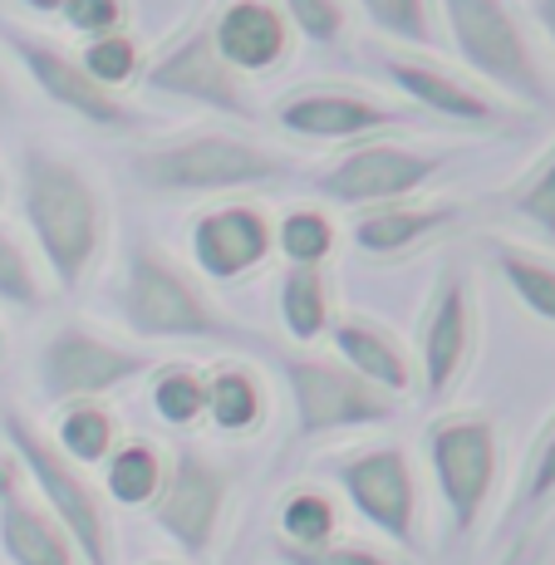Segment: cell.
Segmentation results:
<instances>
[{"label": "cell", "mask_w": 555, "mask_h": 565, "mask_svg": "<svg viewBox=\"0 0 555 565\" xmlns=\"http://www.w3.org/2000/svg\"><path fill=\"white\" fill-rule=\"evenodd\" d=\"M20 472V467H15V458H0V487H6L10 482V477H15Z\"/></svg>", "instance_id": "60d3db41"}, {"label": "cell", "mask_w": 555, "mask_h": 565, "mask_svg": "<svg viewBox=\"0 0 555 565\" xmlns=\"http://www.w3.org/2000/svg\"><path fill=\"white\" fill-rule=\"evenodd\" d=\"M0 306L25 310V315H35L45 306V286L35 276V260L25 256V246L6 226H0Z\"/></svg>", "instance_id": "4dcf8cb0"}, {"label": "cell", "mask_w": 555, "mask_h": 565, "mask_svg": "<svg viewBox=\"0 0 555 565\" xmlns=\"http://www.w3.org/2000/svg\"><path fill=\"white\" fill-rule=\"evenodd\" d=\"M206 30H212L216 54L236 74L270 70L276 60H286V45H290V20L270 0H226Z\"/></svg>", "instance_id": "ac0fdd59"}, {"label": "cell", "mask_w": 555, "mask_h": 565, "mask_svg": "<svg viewBox=\"0 0 555 565\" xmlns=\"http://www.w3.org/2000/svg\"><path fill=\"white\" fill-rule=\"evenodd\" d=\"M555 497V418L551 428L541 433L536 452H531V467H526V482H521V507H541Z\"/></svg>", "instance_id": "d590c367"}, {"label": "cell", "mask_w": 555, "mask_h": 565, "mask_svg": "<svg viewBox=\"0 0 555 565\" xmlns=\"http://www.w3.org/2000/svg\"><path fill=\"white\" fill-rule=\"evenodd\" d=\"M79 64L99 89H114V84H128L138 74V45L124 35V30H114V35L89 40V50H84Z\"/></svg>", "instance_id": "1f68e13d"}, {"label": "cell", "mask_w": 555, "mask_h": 565, "mask_svg": "<svg viewBox=\"0 0 555 565\" xmlns=\"http://www.w3.org/2000/svg\"><path fill=\"white\" fill-rule=\"evenodd\" d=\"M118 315L138 340H246L242 324H232L206 300V290L172 256L138 242L128 252L124 286H118Z\"/></svg>", "instance_id": "7a4b0ae2"}, {"label": "cell", "mask_w": 555, "mask_h": 565, "mask_svg": "<svg viewBox=\"0 0 555 565\" xmlns=\"http://www.w3.org/2000/svg\"><path fill=\"white\" fill-rule=\"evenodd\" d=\"M226 492H232V477H226L222 462H212L198 448H178L168 462V477H162L158 502H152V521L188 556L202 561L216 546V531H222Z\"/></svg>", "instance_id": "30bf717a"}, {"label": "cell", "mask_w": 555, "mask_h": 565, "mask_svg": "<svg viewBox=\"0 0 555 565\" xmlns=\"http://www.w3.org/2000/svg\"><path fill=\"white\" fill-rule=\"evenodd\" d=\"M162 477H168V462H162V452L143 438L118 443L104 458V492L114 497L118 507H152L162 492Z\"/></svg>", "instance_id": "603a6c76"}, {"label": "cell", "mask_w": 555, "mask_h": 565, "mask_svg": "<svg viewBox=\"0 0 555 565\" xmlns=\"http://www.w3.org/2000/svg\"><path fill=\"white\" fill-rule=\"evenodd\" d=\"M276 242L290 266H324V256L334 252V222L320 206H296V212L280 216Z\"/></svg>", "instance_id": "f1b7e54d"}, {"label": "cell", "mask_w": 555, "mask_h": 565, "mask_svg": "<svg viewBox=\"0 0 555 565\" xmlns=\"http://www.w3.org/2000/svg\"><path fill=\"white\" fill-rule=\"evenodd\" d=\"M60 15L70 20L79 35H94V40L124 30V6H118V0H64Z\"/></svg>", "instance_id": "8d00e7d4"}, {"label": "cell", "mask_w": 555, "mask_h": 565, "mask_svg": "<svg viewBox=\"0 0 555 565\" xmlns=\"http://www.w3.org/2000/svg\"><path fill=\"white\" fill-rule=\"evenodd\" d=\"M54 448L64 452L74 467H94L118 448L114 438V413L104 404H64L54 413Z\"/></svg>", "instance_id": "cb8c5ba5"}, {"label": "cell", "mask_w": 555, "mask_h": 565, "mask_svg": "<svg viewBox=\"0 0 555 565\" xmlns=\"http://www.w3.org/2000/svg\"><path fill=\"white\" fill-rule=\"evenodd\" d=\"M442 172V153H418V148L398 143H369L344 153L334 168H324L314 178V188L330 202L344 206H394L413 198L418 188H428Z\"/></svg>", "instance_id": "8fae6325"}, {"label": "cell", "mask_w": 555, "mask_h": 565, "mask_svg": "<svg viewBox=\"0 0 555 565\" xmlns=\"http://www.w3.org/2000/svg\"><path fill=\"white\" fill-rule=\"evenodd\" d=\"M152 408L172 428H192L206 413V374L192 364H162L152 374Z\"/></svg>", "instance_id": "83f0119b"}, {"label": "cell", "mask_w": 555, "mask_h": 565, "mask_svg": "<svg viewBox=\"0 0 555 565\" xmlns=\"http://www.w3.org/2000/svg\"><path fill=\"white\" fill-rule=\"evenodd\" d=\"M374 70L384 74V79L394 84L398 94H408L413 104L433 108L438 118H452V124L487 128V124H502V118H506L492 99H482L477 89L457 84L438 60H413V54H398V50H378L374 54Z\"/></svg>", "instance_id": "e0dca14e"}, {"label": "cell", "mask_w": 555, "mask_h": 565, "mask_svg": "<svg viewBox=\"0 0 555 565\" xmlns=\"http://www.w3.org/2000/svg\"><path fill=\"white\" fill-rule=\"evenodd\" d=\"M330 340H334L340 364L354 369L359 379H369L374 388H384V394H394V398H404L413 388V360L404 354L398 334H388L378 320H369V315H344V320L330 324Z\"/></svg>", "instance_id": "ffe728a7"}, {"label": "cell", "mask_w": 555, "mask_h": 565, "mask_svg": "<svg viewBox=\"0 0 555 565\" xmlns=\"http://www.w3.org/2000/svg\"><path fill=\"white\" fill-rule=\"evenodd\" d=\"M20 206H25L30 236H35L60 290H79L104 246V202L94 192L89 172L40 143L25 148V162H20Z\"/></svg>", "instance_id": "6da1fadb"}, {"label": "cell", "mask_w": 555, "mask_h": 565, "mask_svg": "<svg viewBox=\"0 0 555 565\" xmlns=\"http://www.w3.org/2000/svg\"><path fill=\"white\" fill-rule=\"evenodd\" d=\"M138 188L172 192V198H198V192H242L266 188L296 172V162L232 134H192L178 143H158L128 158Z\"/></svg>", "instance_id": "3957f363"}, {"label": "cell", "mask_w": 555, "mask_h": 565, "mask_svg": "<svg viewBox=\"0 0 555 565\" xmlns=\"http://www.w3.org/2000/svg\"><path fill=\"white\" fill-rule=\"evenodd\" d=\"M143 369H152L148 354L124 350V344L104 340V334L84 330V324H60L40 344L35 384L45 404L64 408V404H94V398L114 394V388H124Z\"/></svg>", "instance_id": "52a82bcc"}, {"label": "cell", "mask_w": 555, "mask_h": 565, "mask_svg": "<svg viewBox=\"0 0 555 565\" xmlns=\"http://www.w3.org/2000/svg\"><path fill=\"white\" fill-rule=\"evenodd\" d=\"M428 467L442 507L452 516V531L467 536L497 487V467H502L492 418L487 413H448V418H438L428 428Z\"/></svg>", "instance_id": "8992f818"}, {"label": "cell", "mask_w": 555, "mask_h": 565, "mask_svg": "<svg viewBox=\"0 0 555 565\" xmlns=\"http://www.w3.org/2000/svg\"><path fill=\"white\" fill-rule=\"evenodd\" d=\"M15 108V89H10V79H6V70H0V118Z\"/></svg>", "instance_id": "74e56055"}, {"label": "cell", "mask_w": 555, "mask_h": 565, "mask_svg": "<svg viewBox=\"0 0 555 565\" xmlns=\"http://www.w3.org/2000/svg\"><path fill=\"white\" fill-rule=\"evenodd\" d=\"M536 15H541V25H546L551 40H555V0H536Z\"/></svg>", "instance_id": "f35d334b"}, {"label": "cell", "mask_w": 555, "mask_h": 565, "mask_svg": "<svg viewBox=\"0 0 555 565\" xmlns=\"http://www.w3.org/2000/svg\"><path fill=\"white\" fill-rule=\"evenodd\" d=\"M334 536H340V516L320 487H300L280 502V546H324Z\"/></svg>", "instance_id": "4316f807"}, {"label": "cell", "mask_w": 555, "mask_h": 565, "mask_svg": "<svg viewBox=\"0 0 555 565\" xmlns=\"http://www.w3.org/2000/svg\"><path fill=\"white\" fill-rule=\"evenodd\" d=\"M457 222V206H374L354 222V246L369 256H398L423 246L428 236L448 232Z\"/></svg>", "instance_id": "44dd1931"}, {"label": "cell", "mask_w": 555, "mask_h": 565, "mask_svg": "<svg viewBox=\"0 0 555 565\" xmlns=\"http://www.w3.org/2000/svg\"><path fill=\"white\" fill-rule=\"evenodd\" d=\"M280 369H286L290 398H296L300 438H330V433L374 428V423H388L398 413L394 394L374 388L369 379H359L354 369H344L334 360L290 354V360H280Z\"/></svg>", "instance_id": "ba28073f"}, {"label": "cell", "mask_w": 555, "mask_h": 565, "mask_svg": "<svg viewBox=\"0 0 555 565\" xmlns=\"http://www.w3.org/2000/svg\"><path fill=\"white\" fill-rule=\"evenodd\" d=\"M276 246V232H270L266 212L246 202H226L212 206L192 222V260L206 280H242L252 276L260 260Z\"/></svg>", "instance_id": "5bb4252c"}, {"label": "cell", "mask_w": 555, "mask_h": 565, "mask_svg": "<svg viewBox=\"0 0 555 565\" xmlns=\"http://www.w3.org/2000/svg\"><path fill=\"white\" fill-rule=\"evenodd\" d=\"M280 128L296 138H369L384 134V128H408L413 118L398 108L369 99V94H350V89H310L296 94L276 108Z\"/></svg>", "instance_id": "2e32d148"}, {"label": "cell", "mask_w": 555, "mask_h": 565, "mask_svg": "<svg viewBox=\"0 0 555 565\" xmlns=\"http://www.w3.org/2000/svg\"><path fill=\"white\" fill-rule=\"evenodd\" d=\"M20 6L40 10V15H60V10H64V0H20Z\"/></svg>", "instance_id": "ab89813d"}, {"label": "cell", "mask_w": 555, "mask_h": 565, "mask_svg": "<svg viewBox=\"0 0 555 565\" xmlns=\"http://www.w3.org/2000/svg\"><path fill=\"white\" fill-rule=\"evenodd\" d=\"M364 15L388 40H404V45H418V50L438 45V25H433L428 0H364Z\"/></svg>", "instance_id": "f546056e"}, {"label": "cell", "mask_w": 555, "mask_h": 565, "mask_svg": "<svg viewBox=\"0 0 555 565\" xmlns=\"http://www.w3.org/2000/svg\"><path fill=\"white\" fill-rule=\"evenodd\" d=\"M206 418H212L216 433H236V438L260 428V418H266V388H260V379L252 369L222 364L206 374Z\"/></svg>", "instance_id": "7402d4cb"}, {"label": "cell", "mask_w": 555, "mask_h": 565, "mask_svg": "<svg viewBox=\"0 0 555 565\" xmlns=\"http://www.w3.org/2000/svg\"><path fill=\"white\" fill-rule=\"evenodd\" d=\"M442 15H448L452 45L467 70L482 74L487 84H497L511 99H526L541 108L551 104V79L536 64L506 0H442Z\"/></svg>", "instance_id": "5b68a950"}, {"label": "cell", "mask_w": 555, "mask_h": 565, "mask_svg": "<svg viewBox=\"0 0 555 565\" xmlns=\"http://www.w3.org/2000/svg\"><path fill=\"white\" fill-rule=\"evenodd\" d=\"M280 320H286L290 340L310 344L330 330V286H324L320 266H290L280 280Z\"/></svg>", "instance_id": "d4e9b609"}, {"label": "cell", "mask_w": 555, "mask_h": 565, "mask_svg": "<svg viewBox=\"0 0 555 565\" xmlns=\"http://www.w3.org/2000/svg\"><path fill=\"white\" fill-rule=\"evenodd\" d=\"M6 438H10V458L35 482V492L45 497V512L64 526V536L74 541L79 561L114 565V521H108L104 497L94 492L84 467H74L45 433L30 428L20 413H6Z\"/></svg>", "instance_id": "277c9868"}, {"label": "cell", "mask_w": 555, "mask_h": 565, "mask_svg": "<svg viewBox=\"0 0 555 565\" xmlns=\"http://www.w3.org/2000/svg\"><path fill=\"white\" fill-rule=\"evenodd\" d=\"M280 565H408L398 556H384L374 546H354V541H324V546H280L276 541Z\"/></svg>", "instance_id": "d6a6232c"}, {"label": "cell", "mask_w": 555, "mask_h": 565, "mask_svg": "<svg viewBox=\"0 0 555 565\" xmlns=\"http://www.w3.org/2000/svg\"><path fill=\"white\" fill-rule=\"evenodd\" d=\"M143 89L148 94H172V99H192V104H206L226 118H256V104L246 94L242 74L216 54L212 45V30L198 25L192 35H182L178 45L162 54L158 64L143 74Z\"/></svg>", "instance_id": "7c38bea8"}, {"label": "cell", "mask_w": 555, "mask_h": 565, "mask_svg": "<svg viewBox=\"0 0 555 565\" xmlns=\"http://www.w3.org/2000/svg\"><path fill=\"white\" fill-rule=\"evenodd\" d=\"M286 20L314 45H334L344 35V6L340 0H286Z\"/></svg>", "instance_id": "e575fe53"}, {"label": "cell", "mask_w": 555, "mask_h": 565, "mask_svg": "<svg viewBox=\"0 0 555 565\" xmlns=\"http://www.w3.org/2000/svg\"><path fill=\"white\" fill-rule=\"evenodd\" d=\"M511 206H516L526 222H536L541 232L555 236V148L546 153V162H541V168L531 172L516 192H511Z\"/></svg>", "instance_id": "836d02e7"}, {"label": "cell", "mask_w": 555, "mask_h": 565, "mask_svg": "<svg viewBox=\"0 0 555 565\" xmlns=\"http://www.w3.org/2000/svg\"><path fill=\"white\" fill-rule=\"evenodd\" d=\"M350 507L394 546L418 551V477L404 448H354L330 462Z\"/></svg>", "instance_id": "9c48e42d"}, {"label": "cell", "mask_w": 555, "mask_h": 565, "mask_svg": "<svg viewBox=\"0 0 555 565\" xmlns=\"http://www.w3.org/2000/svg\"><path fill=\"white\" fill-rule=\"evenodd\" d=\"M497 270L506 276V286L516 290V300L531 315L555 324V260L536 256V252H521V246H497Z\"/></svg>", "instance_id": "484cf974"}, {"label": "cell", "mask_w": 555, "mask_h": 565, "mask_svg": "<svg viewBox=\"0 0 555 565\" xmlns=\"http://www.w3.org/2000/svg\"><path fill=\"white\" fill-rule=\"evenodd\" d=\"M0 551L10 565H84L60 521L20 492V472L0 487Z\"/></svg>", "instance_id": "d6986e66"}, {"label": "cell", "mask_w": 555, "mask_h": 565, "mask_svg": "<svg viewBox=\"0 0 555 565\" xmlns=\"http://www.w3.org/2000/svg\"><path fill=\"white\" fill-rule=\"evenodd\" d=\"M6 45H10V54H15L20 70H25L50 99L60 108H70V114H79L84 124H99V128H134L138 124V118L128 114L108 89H99V84L84 74V64L70 60L64 50L45 45V40L15 35V30H6Z\"/></svg>", "instance_id": "4fadbf2b"}, {"label": "cell", "mask_w": 555, "mask_h": 565, "mask_svg": "<svg viewBox=\"0 0 555 565\" xmlns=\"http://www.w3.org/2000/svg\"><path fill=\"white\" fill-rule=\"evenodd\" d=\"M467 354H472V300H467V276L462 270H442L433 306L423 315V340H418V374L423 394L442 398L462 374Z\"/></svg>", "instance_id": "9a60e30c"}]
</instances>
